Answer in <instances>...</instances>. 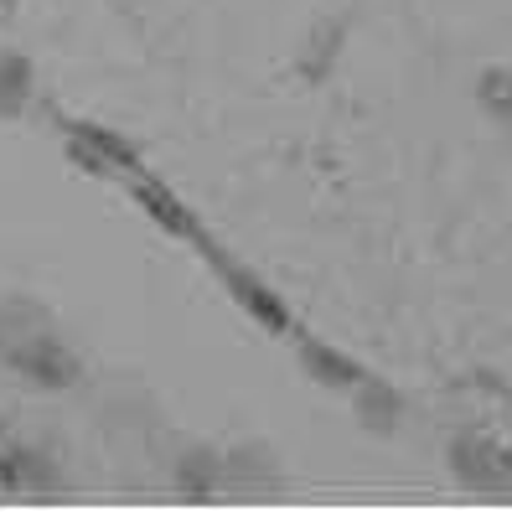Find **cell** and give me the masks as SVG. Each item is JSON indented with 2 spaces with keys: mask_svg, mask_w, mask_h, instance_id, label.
Masks as SVG:
<instances>
[{
  "mask_svg": "<svg viewBox=\"0 0 512 512\" xmlns=\"http://www.w3.org/2000/svg\"><path fill=\"white\" fill-rule=\"evenodd\" d=\"M6 357H11V368H21L26 378H37V383H52V388H63V383L78 378V363L52 337H32V342L11 347Z\"/></svg>",
  "mask_w": 512,
  "mask_h": 512,
  "instance_id": "1",
  "label": "cell"
},
{
  "mask_svg": "<svg viewBox=\"0 0 512 512\" xmlns=\"http://www.w3.org/2000/svg\"><path fill=\"white\" fill-rule=\"evenodd\" d=\"M218 269H223V280H228V290L238 295V300H244V306L269 326V331H285L290 326V316H285V306H280V300L275 295H269L254 275H244V269H238V264H228V259H218Z\"/></svg>",
  "mask_w": 512,
  "mask_h": 512,
  "instance_id": "2",
  "label": "cell"
},
{
  "mask_svg": "<svg viewBox=\"0 0 512 512\" xmlns=\"http://www.w3.org/2000/svg\"><path fill=\"white\" fill-rule=\"evenodd\" d=\"M135 202L145 207L150 218H156L166 233H182V238H202V228H197V218L187 213L182 202H176L161 182H135Z\"/></svg>",
  "mask_w": 512,
  "mask_h": 512,
  "instance_id": "3",
  "label": "cell"
},
{
  "mask_svg": "<svg viewBox=\"0 0 512 512\" xmlns=\"http://www.w3.org/2000/svg\"><path fill=\"white\" fill-rule=\"evenodd\" d=\"M32 63H26L21 52H0V114L16 119L26 109V99H32Z\"/></svg>",
  "mask_w": 512,
  "mask_h": 512,
  "instance_id": "4",
  "label": "cell"
},
{
  "mask_svg": "<svg viewBox=\"0 0 512 512\" xmlns=\"http://www.w3.org/2000/svg\"><path fill=\"white\" fill-rule=\"evenodd\" d=\"M68 135H73V140H83L88 150H99V156L109 161V171H114V166H125V171H135V166H140L135 145H130V140H119V135H114V130H104V125H68Z\"/></svg>",
  "mask_w": 512,
  "mask_h": 512,
  "instance_id": "5",
  "label": "cell"
},
{
  "mask_svg": "<svg viewBox=\"0 0 512 512\" xmlns=\"http://www.w3.org/2000/svg\"><path fill=\"white\" fill-rule=\"evenodd\" d=\"M306 363H316V373L326 383H363V368H357L352 357H337V352H326L316 342H306Z\"/></svg>",
  "mask_w": 512,
  "mask_h": 512,
  "instance_id": "6",
  "label": "cell"
},
{
  "mask_svg": "<svg viewBox=\"0 0 512 512\" xmlns=\"http://www.w3.org/2000/svg\"><path fill=\"white\" fill-rule=\"evenodd\" d=\"M481 104H487V114H497V119H512V73L492 68L487 78H481Z\"/></svg>",
  "mask_w": 512,
  "mask_h": 512,
  "instance_id": "7",
  "label": "cell"
},
{
  "mask_svg": "<svg viewBox=\"0 0 512 512\" xmlns=\"http://www.w3.org/2000/svg\"><path fill=\"white\" fill-rule=\"evenodd\" d=\"M337 42H342V26H321V32H316V52L300 68H306L311 78H321L326 73V57H331V47H337Z\"/></svg>",
  "mask_w": 512,
  "mask_h": 512,
  "instance_id": "8",
  "label": "cell"
},
{
  "mask_svg": "<svg viewBox=\"0 0 512 512\" xmlns=\"http://www.w3.org/2000/svg\"><path fill=\"white\" fill-rule=\"evenodd\" d=\"M16 6H21V0H0V16H11Z\"/></svg>",
  "mask_w": 512,
  "mask_h": 512,
  "instance_id": "9",
  "label": "cell"
}]
</instances>
